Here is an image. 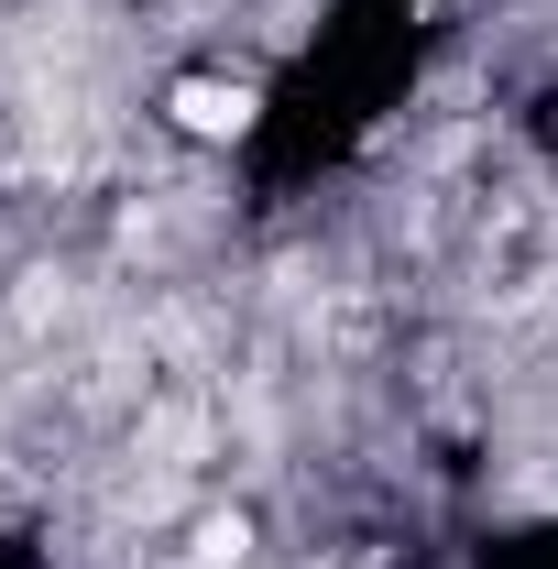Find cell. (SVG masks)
<instances>
[{"label": "cell", "mask_w": 558, "mask_h": 569, "mask_svg": "<svg viewBox=\"0 0 558 569\" xmlns=\"http://www.w3.org/2000/svg\"><path fill=\"white\" fill-rule=\"evenodd\" d=\"M176 110H187V132H209V142L252 132V88H209V77H198V88H176Z\"/></svg>", "instance_id": "cell-1"}, {"label": "cell", "mask_w": 558, "mask_h": 569, "mask_svg": "<svg viewBox=\"0 0 558 569\" xmlns=\"http://www.w3.org/2000/svg\"><path fill=\"white\" fill-rule=\"evenodd\" d=\"M56 318H67V274H44V263H33V274H22V296H11V329H22V340H44Z\"/></svg>", "instance_id": "cell-2"}, {"label": "cell", "mask_w": 558, "mask_h": 569, "mask_svg": "<svg viewBox=\"0 0 558 569\" xmlns=\"http://www.w3.org/2000/svg\"><path fill=\"white\" fill-rule=\"evenodd\" d=\"M252 559V526H241V515H209V526H198V569H241Z\"/></svg>", "instance_id": "cell-3"}]
</instances>
